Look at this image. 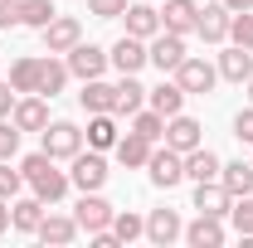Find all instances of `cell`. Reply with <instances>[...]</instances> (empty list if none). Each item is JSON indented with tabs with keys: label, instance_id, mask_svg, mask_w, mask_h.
Here are the masks:
<instances>
[{
	"label": "cell",
	"instance_id": "6da1fadb",
	"mask_svg": "<svg viewBox=\"0 0 253 248\" xmlns=\"http://www.w3.org/2000/svg\"><path fill=\"white\" fill-rule=\"evenodd\" d=\"M20 170H25V185H30L44 205H59L63 195H68V185H73V180H68V170H59V165H54V156H44V151L25 156V161H20Z\"/></svg>",
	"mask_w": 253,
	"mask_h": 248
},
{
	"label": "cell",
	"instance_id": "7a4b0ae2",
	"mask_svg": "<svg viewBox=\"0 0 253 248\" xmlns=\"http://www.w3.org/2000/svg\"><path fill=\"white\" fill-rule=\"evenodd\" d=\"M146 175L156 190H175L185 180V156L170 151V146H151V161H146Z\"/></svg>",
	"mask_w": 253,
	"mask_h": 248
},
{
	"label": "cell",
	"instance_id": "3957f363",
	"mask_svg": "<svg viewBox=\"0 0 253 248\" xmlns=\"http://www.w3.org/2000/svg\"><path fill=\"white\" fill-rule=\"evenodd\" d=\"M175 83H180L190 97H205V93H214V83H219V68H214L210 59H195V54H185V63L175 68Z\"/></svg>",
	"mask_w": 253,
	"mask_h": 248
},
{
	"label": "cell",
	"instance_id": "277c9868",
	"mask_svg": "<svg viewBox=\"0 0 253 248\" xmlns=\"http://www.w3.org/2000/svg\"><path fill=\"white\" fill-rule=\"evenodd\" d=\"M39 136H44V156H54V161H73L83 151V126L73 122H49Z\"/></svg>",
	"mask_w": 253,
	"mask_h": 248
},
{
	"label": "cell",
	"instance_id": "5b68a950",
	"mask_svg": "<svg viewBox=\"0 0 253 248\" xmlns=\"http://www.w3.org/2000/svg\"><path fill=\"white\" fill-rule=\"evenodd\" d=\"M229 25H234V10H229L224 0H210V5H200L195 34H200L205 44H224V39H229Z\"/></svg>",
	"mask_w": 253,
	"mask_h": 248
},
{
	"label": "cell",
	"instance_id": "8992f818",
	"mask_svg": "<svg viewBox=\"0 0 253 248\" xmlns=\"http://www.w3.org/2000/svg\"><path fill=\"white\" fill-rule=\"evenodd\" d=\"M146 59L156 63L161 73H175V68L185 63V34H170V30H161L156 39H146Z\"/></svg>",
	"mask_w": 253,
	"mask_h": 248
},
{
	"label": "cell",
	"instance_id": "52a82bcc",
	"mask_svg": "<svg viewBox=\"0 0 253 248\" xmlns=\"http://www.w3.org/2000/svg\"><path fill=\"white\" fill-rule=\"evenodd\" d=\"M68 73H73V78H83V83H88V78H102V73H107V49H97V44H83V39H78V44H73V49H68Z\"/></svg>",
	"mask_w": 253,
	"mask_h": 248
},
{
	"label": "cell",
	"instance_id": "ba28073f",
	"mask_svg": "<svg viewBox=\"0 0 253 248\" xmlns=\"http://www.w3.org/2000/svg\"><path fill=\"white\" fill-rule=\"evenodd\" d=\"M112 214H117V209H112V205H107L97 190H83V200L73 205V219H78V229H83V234L107 229V224H112Z\"/></svg>",
	"mask_w": 253,
	"mask_h": 248
},
{
	"label": "cell",
	"instance_id": "9c48e42d",
	"mask_svg": "<svg viewBox=\"0 0 253 248\" xmlns=\"http://www.w3.org/2000/svg\"><path fill=\"white\" fill-rule=\"evenodd\" d=\"M107 175H112V170H107L102 151H78V156H73V170H68V180H73L78 190H102V185H107Z\"/></svg>",
	"mask_w": 253,
	"mask_h": 248
},
{
	"label": "cell",
	"instance_id": "30bf717a",
	"mask_svg": "<svg viewBox=\"0 0 253 248\" xmlns=\"http://www.w3.org/2000/svg\"><path fill=\"white\" fill-rule=\"evenodd\" d=\"M166 146L170 151H195V146H205V126L195 122V117H185V112H175V117H166Z\"/></svg>",
	"mask_w": 253,
	"mask_h": 248
},
{
	"label": "cell",
	"instance_id": "8fae6325",
	"mask_svg": "<svg viewBox=\"0 0 253 248\" xmlns=\"http://www.w3.org/2000/svg\"><path fill=\"white\" fill-rule=\"evenodd\" d=\"M39 34H44V54H68V49L83 39V25H78L73 15H54Z\"/></svg>",
	"mask_w": 253,
	"mask_h": 248
},
{
	"label": "cell",
	"instance_id": "7c38bea8",
	"mask_svg": "<svg viewBox=\"0 0 253 248\" xmlns=\"http://www.w3.org/2000/svg\"><path fill=\"white\" fill-rule=\"evenodd\" d=\"M10 122L20 126V131H44V126H49V97H44V93H25V97H15V112H10Z\"/></svg>",
	"mask_w": 253,
	"mask_h": 248
},
{
	"label": "cell",
	"instance_id": "4fadbf2b",
	"mask_svg": "<svg viewBox=\"0 0 253 248\" xmlns=\"http://www.w3.org/2000/svg\"><path fill=\"white\" fill-rule=\"evenodd\" d=\"M107 63L117 68V73H141L146 68V39H136V34H122L117 44H112V54H107Z\"/></svg>",
	"mask_w": 253,
	"mask_h": 248
},
{
	"label": "cell",
	"instance_id": "5bb4252c",
	"mask_svg": "<svg viewBox=\"0 0 253 248\" xmlns=\"http://www.w3.org/2000/svg\"><path fill=\"white\" fill-rule=\"evenodd\" d=\"M78 234H83V229H78V219H73V214H54V209L39 219V229H34V239H39V244H54V248L73 244Z\"/></svg>",
	"mask_w": 253,
	"mask_h": 248
},
{
	"label": "cell",
	"instance_id": "9a60e30c",
	"mask_svg": "<svg viewBox=\"0 0 253 248\" xmlns=\"http://www.w3.org/2000/svg\"><path fill=\"white\" fill-rule=\"evenodd\" d=\"M180 234H185V224H180V214H175V209H151V214H146V239H151L156 248L175 244Z\"/></svg>",
	"mask_w": 253,
	"mask_h": 248
},
{
	"label": "cell",
	"instance_id": "2e32d148",
	"mask_svg": "<svg viewBox=\"0 0 253 248\" xmlns=\"http://www.w3.org/2000/svg\"><path fill=\"white\" fill-rule=\"evenodd\" d=\"M195 20H200L195 0H166V10H161V30L170 34H195Z\"/></svg>",
	"mask_w": 253,
	"mask_h": 248
},
{
	"label": "cell",
	"instance_id": "e0dca14e",
	"mask_svg": "<svg viewBox=\"0 0 253 248\" xmlns=\"http://www.w3.org/2000/svg\"><path fill=\"white\" fill-rule=\"evenodd\" d=\"M229 205H234V195H229L219 180H200V185H195V209H200V214L224 219V214H229Z\"/></svg>",
	"mask_w": 253,
	"mask_h": 248
},
{
	"label": "cell",
	"instance_id": "ac0fdd59",
	"mask_svg": "<svg viewBox=\"0 0 253 248\" xmlns=\"http://www.w3.org/2000/svg\"><path fill=\"white\" fill-rule=\"evenodd\" d=\"M44 214H49V209H44L39 195H25V200L15 195V200H10V229H20V234H34Z\"/></svg>",
	"mask_w": 253,
	"mask_h": 248
},
{
	"label": "cell",
	"instance_id": "d6986e66",
	"mask_svg": "<svg viewBox=\"0 0 253 248\" xmlns=\"http://www.w3.org/2000/svg\"><path fill=\"white\" fill-rule=\"evenodd\" d=\"M190 248H219L224 244V219H214V214H200L195 224H185V234H180Z\"/></svg>",
	"mask_w": 253,
	"mask_h": 248
},
{
	"label": "cell",
	"instance_id": "ffe728a7",
	"mask_svg": "<svg viewBox=\"0 0 253 248\" xmlns=\"http://www.w3.org/2000/svg\"><path fill=\"white\" fill-rule=\"evenodd\" d=\"M88 146L93 151H112L117 146V112H88Z\"/></svg>",
	"mask_w": 253,
	"mask_h": 248
},
{
	"label": "cell",
	"instance_id": "44dd1931",
	"mask_svg": "<svg viewBox=\"0 0 253 248\" xmlns=\"http://www.w3.org/2000/svg\"><path fill=\"white\" fill-rule=\"evenodd\" d=\"M219 78H229V83H249V73H253V49H244V44H234V49H224L219 54Z\"/></svg>",
	"mask_w": 253,
	"mask_h": 248
},
{
	"label": "cell",
	"instance_id": "7402d4cb",
	"mask_svg": "<svg viewBox=\"0 0 253 248\" xmlns=\"http://www.w3.org/2000/svg\"><path fill=\"white\" fill-rule=\"evenodd\" d=\"M219 185L229 190L234 200L253 195V161H224V165H219Z\"/></svg>",
	"mask_w": 253,
	"mask_h": 248
},
{
	"label": "cell",
	"instance_id": "603a6c76",
	"mask_svg": "<svg viewBox=\"0 0 253 248\" xmlns=\"http://www.w3.org/2000/svg\"><path fill=\"white\" fill-rule=\"evenodd\" d=\"M126 34H136V39H156L161 34V10L156 5H126Z\"/></svg>",
	"mask_w": 253,
	"mask_h": 248
},
{
	"label": "cell",
	"instance_id": "cb8c5ba5",
	"mask_svg": "<svg viewBox=\"0 0 253 248\" xmlns=\"http://www.w3.org/2000/svg\"><path fill=\"white\" fill-rule=\"evenodd\" d=\"M219 156L210 151V146H195V151H185V180H195V185H200V180H219Z\"/></svg>",
	"mask_w": 253,
	"mask_h": 248
},
{
	"label": "cell",
	"instance_id": "d4e9b609",
	"mask_svg": "<svg viewBox=\"0 0 253 248\" xmlns=\"http://www.w3.org/2000/svg\"><path fill=\"white\" fill-rule=\"evenodd\" d=\"M185 88H180V83H175V78H166V83H161V88H146V102H151V107H156L161 117H175V112H180V107H185Z\"/></svg>",
	"mask_w": 253,
	"mask_h": 248
},
{
	"label": "cell",
	"instance_id": "484cf974",
	"mask_svg": "<svg viewBox=\"0 0 253 248\" xmlns=\"http://www.w3.org/2000/svg\"><path fill=\"white\" fill-rule=\"evenodd\" d=\"M68 78H73V73H68V63H63L59 54L39 59V93H44V97H59L63 88H68Z\"/></svg>",
	"mask_w": 253,
	"mask_h": 248
},
{
	"label": "cell",
	"instance_id": "4316f807",
	"mask_svg": "<svg viewBox=\"0 0 253 248\" xmlns=\"http://www.w3.org/2000/svg\"><path fill=\"white\" fill-rule=\"evenodd\" d=\"M112 151H117V161H122L126 170H141V165L151 161V141H146V136H136V131H126V136H117V146H112Z\"/></svg>",
	"mask_w": 253,
	"mask_h": 248
},
{
	"label": "cell",
	"instance_id": "83f0119b",
	"mask_svg": "<svg viewBox=\"0 0 253 248\" xmlns=\"http://www.w3.org/2000/svg\"><path fill=\"white\" fill-rule=\"evenodd\" d=\"M146 107V88L136 83V73H122V83H117V102H112V112L117 117H131V112H141Z\"/></svg>",
	"mask_w": 253,
	"mask_h": 248
},
{
	"label": "cell",
	"instance_id": "f1b7e54d",
	"mask_svg": "<svg viewBox=\"0 0 253 248\" xmlns=\"http://www.w3.org/2000/svg\"><path fill=\"white\" fill-rule=\"evenodd\" d=\"M78 102H83V112H112V102H117V83L88 78V83H83V93H78Z\"/></svg>",
	"mask_w": 253,
	"mask_h": 248
},
{
	"label": "cell",
	"instance_id": "f546056e",
	"mask_svg": "<svg viewBox=\"0 0 253 248\" xmlns=\"http://www.w3.org/2000/svg\"><path fill=\"white\" fill-rule=\"evenodd\" d=\"M10 88H15V93H39V59H34V54L10 63Z\"/></svg>",
	"mask_w": 253,
	"mask_h": 248
},
{
	"label": "cell",
	"instance_id": "4dcf8cb0",
	"mask_svg": "<svg viewBox=\"0 0 253 248\" xmlns=\"http://www.w3.org/2000/svg\"><path fill=\"white\" fill-rule=\"evenodd\" d=\"M131 131L156 146V141H166V117H161L156 107H141V112H131Z\"/></svg>",
	"mask_w": 253,
	"mask_h": 248
},
{
	"label": "cell",
	"instance_id": "1f68e13d",
	"mask_svg": "<svg viewBox=\"0 0 253 248\" xmlns=\"http://www.w3.org/2000/svg\"><path fill=\"white\" fill-rule=\"evenodd\" d=\"M107 229L117 234V244H131V239H146V219H141V214H131V209H117Z\"/></svg>",
	"mask_w": 253,
	"mask_h": 248
},
{
	"label": "cell",
	"instance_id": "d6a6232c",
	"mask_svg": "<svg viewBox=\"0 0 253 248\" xmlns=\"http://www.w3.org/2000/svg\"><path fill=\"white\" fill-rule=\"evenodd\" d=\"M54 15H59L54 0H20V25H30V30H44Z\"/></svg>",
	"mask_w": 253,
	"mask_h": 248
},
{
	"label": "cell",
	"instance_id": "836d02e7",
	"mask_svg": "<svg viewBox=\"0 0 253 248\" xmlns=\"http://www.w3.org/2000/svg\"><path fill=\"white\" fill-rule=\"evenodd\" d=\"M229 219H234V229H239L244 239H253V195L234 200V205H229Z\"/></svg>",
	"mask_w": 253,
	"mask_h": 248
},
{
	"label": "cell",
	"instance_id": "e575fe53",
	"mask_svg": "<svg viewBox=\"0 0 253 248\" xmlns=\"http://www.w3.org/2000/svg\"><path fill=\"white\" fill-rule=\"evenodd\" d=\"M25 190V170H15L10 161H0V200H15Z\"/></svg>",
	"mask_w": 253,
	"mask_h": 248
},
{
	"label": "cell",
	"instance_id": "d590c367",
	"mask_svg": "<svg viewBox=\"0 0 253 248\" xmlns=\"http://www.w3.org/2000/svg\"><path fill=\"white\" fill-rule=\"evenodd\" d=\"M20 136H25V131L10 122V117L0 122V161H15V151H20Z\"/></svg>",
	"mask_w": 253,
	"mask_h": 248
},
{
	"label": "cell",
	"instance_id": "8d00e7d4",
	"mask_svg": "<svg viewBox=\"0 0 253 248\" xmlns=\"http://www.w3.org/2000/svg\"><path fill=\"white\" fill-rule=\"evenodd\" d=\"M229 39H234V44H244V49H253V10L234 15V25H229Z\"/></svg>",
	"mask_w": 253,
	"mask_h": 248
},
{
	"label": "cell",
	"instance_id": "74e56055",
	"mask_svg": "<svg viewBox=\"0 0 253 248\" xmlns=\"http://www.w3.org/2000/svg\"><path fill=\"white\" fill-rule=\"evenodd\" d=\"M88 10L97 20H117V15H126V0H88Z\"/></svg>",
	"mask_w": 253,
	"mask_h": 248
},
{
	"label": "cell",
	"instance_id": "f35d334b",
	"mask_svg": "<svg viewBox=\"0 0 253 248\" xmlns=\"http://www.w3.org/2000/svg\"><path fill=\"white\" fill-rule=\"evenodd\" d=\"M234 136H239L244 146H253V102L239 112V117H234Z\"/></svg>",
	"mask_w": 253,
	"mask_h": 248
},
{
	"label": "cell",
	"instance_id": "ab89813d",
	"mask_svg": "<svg viewBox=\"0 0 253 248\" xmlns=\"http://www.w3.org/2000/svg\"><path fill=\"white\" fill-rule=\"evenodd\" d=\"M20 25V0H0V30Z\"/></svg>",
	"mask_w": 253,
	"mask_h": 248
},
{
	"label": "cell",
	"instance_id": "60d3db41",
	"mask_svg": "<svg viewBox=\"0 0 253 248\" xmlns=\"http://www.w3.org/2000/svg\"><path fill=\"white\" fill-rule=\"evenodd\" d=\"M10 112H15V88H10V83H0V122H5Z\"/></svg>",
	"mask_w": 253,
	"mask_h": 248
},
{
	"label": "cell",
	"instance_id": "b9f144b4",
	"mask_svg": "<svg viewBox=\"0 0 253 248\" xmlns=\"http://www.w3.org/2000/svg\"><path fill=\"white\" fill-rule=\"evenodd\" d=\"M224 5H229L234 15H244V10H253V0H224Z\"/></svg>",
	"mask_w": 253,
	"mask_h": 248
},
{
	"label": "cell",
	"instance_id": "7bdbcfd3",
	"mask_svg": "<svg viewBox=\"0 0 253 248\" xmlns=\"http://www.w3.org/2000/svg\"><path fill=\"white\" fill-rule=\"evenodd\" d=\"M10 229V200H0V234Z\"/></svg>",
	"mask_w": 253,
	"mask_h": 248
},
{
	"label": "cell",
	"instance_id": "ee69618b",
	"mask_svg": "<svg viewBox=\"0 0 253 248\" xmlns=\"http://www.w3.org/2000/svg\"><path fill=\"white\" fill-rule=\"evenodd\" d=\"M249 102H253V73H249Z\"/></svg>",
	"mask_w": 253,
	"mask_h": 248
}]
</instances>
